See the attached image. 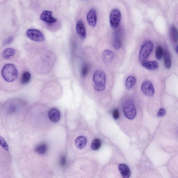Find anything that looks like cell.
Masks as SVG:
<instances>
[{
    "instance_id": "6da1fadb",
    "label": "cell",
    "mask_w": 178,
    "mask_h": 178,
    "mask_svg": "<svg viewBox=\"0 0 178 178\" xmlns=\"http://www.w3.org/2000/svg\"><path fill=\"white\" fill-rule=\"evenodd\" d=\"M18 75L17 69L12 64H7L2 69V76L7 82L11 83L15 81L17 79Z\"/></svg>"
},
{
    "instance_id": "7a4b0ae2",
    "label": "cell",
    "mask_w": 178,
    "mask_h": 178,
    "mask_svg": "<svg viewBox=\"0 0 178 178\" xmlns=\"http://www.w3.org/2000/svg\"><path fill=\"white\" fill-rule=\"evenodd\" d=\"M93 81L94 84L95 90L97 91H101L105 90L106 76L103 71L97 70L95 72L93 76Z\"/></svg>"
},
{
    "instance_id": "3957f363",
    "label": "cell",
    "mask_w": 178,
    "mask_h": 178,
    "mask_svg": "<svg viewBox=\"0 0 178 178\" xmlns=\"http://www.w3.org/2000/svg\"><path fill=\"white\" fill-rule=\"evenodd\" d=\"M154 45L151 41H147L143 44L140 50L138 60L141 63L146 60L153 50Z\"/></svg>"
},
{
    "instance_id": "277c9868",
    "label": "cell",
    "mask_w": 178,
    "mask_h": 178,
    "mask_svg": "<svg viewBox=\"0 0 178 178\" xmlns=\"http://www.w3.org/2000/svg\"><path fill=\"white\" fill-rule=\"evenodd\" d=\"M124 114L127 118L132 120L134 118L136 114V108L133 101L128 100L123 105Z\"/></svg>"
},
{
    "instance_id": "5b68a950",
    "label": "cell",
    "mask_w": 178,
    "mask_h": 178,
    "mask_svg": "<svg viewBox=\"0 0 178 178\" xmlns=\"http://www.w3.org/2000/svg\"><path fill=\"white\" fill-rule=\"evenodd\" d=\"M26 34L31 40L36 42H41L45 40V37L42 32L37 29H29L26 31Z\"/></svg>"
},
{
    "instance_id": "8992f818",
    "label": "cell",
    "mask_w": 178,
    "mask_h": 178,
    "mask_svg": "<svg viewBox=\"0 0 178 178\" xmlns=\"http://www.w3.org/2000/svg\"><path fill=\"white\" fill-rule=\"evenodd\" d=\"M121 14L117 9L113 10L110 14V22L111 27L113 28H116L118 27L121 21Z\"/></svg>"
},
{
    "instance_id": "52a82bcc",
    "label": "cell",
    "mask_w": 178,
    "mask_h": 178,
    "mask_svg": "<svg viewBox=\"0 0 178 178\" xmlns=\"http://www.w3.org/2000/svg\"><path fill=\"white\" fill-rule=\"evenodd\" d=\"M142 91L145 95L148 96H153L154 94V89L152 83L149 81L143 82L141 85Z\"/></svg>"
},
{
    "instance_id": "ba28073f",
    "label": "cell",
    "mask_w": 178,
    "mask_h": 178,
    "mask_svg": "<svg viewBox=\"0 0 178 178\" xmlns=\"http://www.w3.org/2000/svg\"><path fill=\"white\" fill-rule=\"evenodd\" d=\"M51 11L47 10L44 11L40 16V19L48 24H53L56 22L57 20L53 17Z\"/></svg>"
},
{
    "instance_id": "9c48e42d",
    "label": "cell",
    "mask_w": 178,
    "mask_h": 178,
    "mask_svg": "<svg viewBox=\"0 0 178 178\" xmlns=\"http://www.w3.org/2000/svg\"><path fill=\"white\" fill-rule=\"evenodd\" d=\"M88 23L90 26L95 27L97 23V16L95 10L92 9L88 13L87 16Z\"/></svg>"
},
{
    "instance_id": "30bf717a",
    "label": "cell",
    "mask_w": 178,
    "mask_h": 178,
    "mask_svg": "<svg viewBox=\"0 0 178 178\" xmlns=\"http://www.w3.org/2000/svg\"><path fill=\"white\" fill-rule=\"evenodd\" d=\"M141 63L143 67L149 70H156L159 67V65L158 62L155 61H145Z\"/></svg>"
},
{
    "instance_id": "8fae6325",
    "label": "cell",
    "mask_w": 178,
    "mask_h": 178,
    "mask_svg": "<svg viewBox=\"0 0 178 178\" xmlns=\"http://www.w3.org/2000/svg\"><path fill=\"white\" fill-rule=\"evenodd\" d=\"M76 31L78 35L82 39L86 37V33L85 28L81 21L79 20L77 22L76 27Z\"/></svg>"
},
{
    "instance_id": "7c38bea8",
    "label": "cell",
    "mask_w": 178,
    "mask_h": 178,
    "mask_svg": "<svg viewBox=\"0 0 178 178\" xmlns=\"http://www.w3.org/2000/svg\"><path fill=\"white\" fill-rule=\"evenodd\" d=\"M115 57V54L112 51L105 50L103 53V58L104 62L106 63L112 62Z\"/></svg>"
},
{
    "instance_id": "4fadbf2b",
    "label": "cell",
    "mask_w": 178,
    "mask_h": 178,
    "mask_svg": "<svg viewBox=\"0 0 178 178\" xmlns=\"http://www.w3.org/2000/svg\"><path fill=\"white\" fill-rule=\"evenodd\" d=\"M119 170L122 177L128 178L130 176L131 171L129 168L126 164H120L118 166Z\"/></svg>"
},
{
    "instance_id": "5bb4252c",
    "label": "cell",
    "mask_w": 178,
    "mask_h": 178,
    "mask_svg": "<svg viewBox=\"0 0 178 178\" xmlns=\"http://www.w3.org/2000/svg\"><path fill=\"white\" fill-rule=\"evenodd\" d=\"M48 116L51 121L54 122H57L60 120V114L58 110L55 108H53L48 113Z\"/></svg>"
},
{
    "instance_id": "9a60e30c",
    "label": "cell",
    "mask_w": 178,
    "mask_h": 178,
    "mask_svg": "<svg viewBox=\"0 0 178 178\" xmlns=\"http://www.w3.org/2000/svg\"><path fill=\"white\" fill-rule=\"evenodd\" d=\"M86 139L84 136H79L76 138L75 145L78 149H82L84 148L86 144Z\"/></svg>"
},
{
    "instance_id": "2e32d148",
    "label": "cell",
    "mask_w": 178,
    "mask_h": 178,
    "mask_svg": "<svg viewBox=\"0 0 178 178\" xmlns=\"http://www.w3.org/2000/svg\"><path fill=\"white\" fill-rule=\"evenodd\" d=\"M164 63L166 68L169 69L171 66V60L169 53L165 50L163 53Z\"/></svg>"
},
{
    "instance_id": "e0dca14e",
    "label": "cell",
    "mask_w": 178,
    "mask_h": 178,
    "mask_svg": "<svg viewBox=\"0 0 178 178\" xmlns=\"http://www.w3.org/2000/svg\"><path fill=\"white\" fill-rule=\"evenodd\" d=\"M136 79L133 76H129L127 78L125 82L126 88L130 89L132 88L135 84Z\"/></svg>"
},
{
    "instance_id": "ac0fdd59",
    "label": "cell",
    "mask_w": 178,
    "mask_h": 178,
    "mask_svg": "<svg viewBox=\"0 0 178 178\" xmlns=\"http://www.w3.org/2000/svg\"><path fill=\"white\" fill-rule=\"evenodd\" d=\"M15 53V50L11 48H7L2 53V57L4 59H7L13 56Z\"/></svg>"
},
{
    "instance_id": "d6986e66",
    "label": "cell",
    "mask_w": 178,
    "mask_h": 178,
    "mask_svg": "<svg viewBox=\"0 0 178 178\" xmlns=\"http://www.w3.org/2000/svg\"><path fill=\"white\" fill-rule=\"evenodd\" d=\"M47 145L45 143H42L36 147L35 151L39 154H44L47 152Z\"/></svg>"
},
{
    "instance_id": "ffe728a7",
    "label": "cell",
    "mask_w": 178,
    "mask_h": 178,
    "mask_svg": "<svg viewBox=\"0 0 178 178\" xmlns=\"http://www.w3.org/2000/svg\"><path fill=\"white\" fill-rule=\"evenodd\" d=\"M170 36L173 41L177 43L178 41L177 30L174 26H172L170 29Z\"/></svg>"
},
{
    "instance_id": "44dd1931",
    "label": "cell",
    "mask_w": 178,
    "mask_h": 178,
    "mask_svg": "<svg viewBox=\"0 0 178 178\" xmlns=\"http://www.w3.org/2000/svg\"><path fill=\"white\" fill-rule=\"evenodd\" d=\"M31 74L28 72H25L22 75L21 82L23 84H27L31 79Z\"/></svg>"
},
{
    "instance_id": "7402d4cb",
    "label": "cell",
    "mask_w": 178,
    "mask_h": 178,
    "mask_svg": "<svg viewBox=\"0 0 178 178\" xmlns=\"http://www.w3.org/2000/svg\"><path fill=\"white\" fill-rule=\"evenodd\" d=\"M101 142L100 139L96 138L93 140L91 144V148L94 150H97L100 148Z\"/></svg>"
},
{
    "instance_id": "603a6c76",
    "label": "cell",
    "mask_w": 178,
    "mask_h": 178,
    "mask_svg": "<svg viewBox=\"0 0 178 178\" xmlns=\"http://www.w3.org/2000/svg\"><path fill=\"white\" fill-rule=\"evenodd\" d=\"M163 50L161 46L159 45L157 47L156 52V58L158 60H160L162 58L163 55Z\"/></svg>"
},
{
    "instance_id": "cb8c5ba5",
    "label": "cell",
    "mask_w": 178,
    "mask_h": 178,
    "mask_svg": "<svg viewBox=\"0 0 178 178\" xmlns=\"http://www.w3.org/2000/svg\"><path fill=\"white\" fill-rule=\"evenodd\" d=\"M89 70V66L87 64L83 66L81 70V75L83 77H85L88 73Z\"/></svg>"
},
{
    "instance_id": "d4e9b609",
    "label": "cell",
    "mask_w": 178,
    "mask_h": 178,
    "mask_svg": "<svg viewBox=\"0 0 178 178\" xmlns=\"http://www.w3.org/2000/svg\"><path fill=\"white\" fill-rule=\"evenodd\" d=\"M0 145L6 151H8V150L9 147L8 143H7L4 138L1 136H0Z\"/></svg>"
},
{
    "instance_id": "484cf974",
    "label": "cell",
    "mask_w": 178,
    "mask_h": 178,
    "mask_svg": "<svg viewBox=\"0 0 178 178\" xmlns=\"http://www.w3.org/2000/svg\"><path fill=\"white\" fill-rule=\"evenodd\" d=\"M114 46L116 49H119L121 47V40L117 37L115 38L114 40Z\"/></svg>"
},
{
    "instance_id": "4316f807",
    "label": "cell",
    "mask_w": 178,
    "mask_h": 178,
    "mask_svg": "<svg viewBox=\"0 0 178 178\" xmlns=\"http://www.w3.org/2000/svg\"><path fill=\"white\" fill-rule=\"evenodd\" d=\"M119 113L118 110L117 108L114 110L113 112V117L115 119H117L119 117Z\"/></svg>"
},
{
    "instance_id": "83f0119b",
    "label": "cell",
    "mask_w": 178,
    "mask_h": 178,
    "mask_svg": "<svg viewBox=\"0 0 178 178\" xmlns=\"http://www.w3.org/2000/svg\"><path fill=\"white\" fill-rule=\"evenodd\" d=\"M166 112L165 109L163 108H161L158 111L157 116L158 117H162L164 116L166 114Z\"/></svg>"
},
{
    "instance_id": "f1b7e54d",
    "label": "cell",
    "mask_w": 178,
    "mask_h": 178,
    "mask_svg": "<svg viewBox=\"0 0 178 178\" xmlns=\"http://www.w3.org/2000/svg\"><path fill=\"white\" fill-rule=\"evenodd\" d=\"M60 163L61 166H64L66 165V158L65 157L62 156L60 159Z\"/></svg>"
},
{
    "instance_id": "f546056e",
    "label": "cell",
    "mask_w": 178,
    "mask_h": 178,
    "mask_svg": "<svg viewBox=\"0 0 178 178\" xmlns=\"http://www.w3.org/2000/svg\"><path fill=\"white\" fill-rule=\"evenodd\" d=\"M13 37H10L6 39L4 41V44L5 45H8L12 42L13 40Z\"/></svg>"
},
{
    "instance_id": "4dcf8cb0",
    "label": "cell",
    "mask_w": 178,
    "mask_h": 178,
    "mask_svg": "<svg viewBox=\"0 0 178 178\" xmlns=\"http://www.w3.org/2000/svg\"><path fill=\"white\" fill-rule=\"evenodd\" d=\"M175 50L176 52L177 53H178V46H177L175 48Z\"/></svg>"
}]
</instances>
